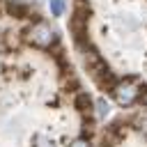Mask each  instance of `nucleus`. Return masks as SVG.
<instances>
[{
	"instance_id": "obj_5",
	"label": "nucleus",
	"mask_w": 147,
	"mask_h": 147,
	"mask_svg": "<svg viewBox=\"0 0 147 147\" xmlns=\"http://www.w3.org/2000/svg\"><path fill=\"white\" fill-rule=\"evenodd\" d=\"M94 108H96V115H99V117H106V115L110 113V103H108L106 99H96V101H94Z\"/></svg>"
},
{
	"instance_id": "obj_4",
	"label": "nucleus",
	"mask_w": 147,
	"mask_h": 147,
	"mask_svg": "<svg viewBox=\"0 0 147 147\" xmlns=\"http://www.w3.org/2000/svg\"><path fill=\"white\" fill-rule=\"evenodd\" d=\"M7 11H9V14H14L16 18H21V16H25V14H28V7H25V5H18V2H11V0H9V2H7Z\"/></svg>"
},
{
	"instance_id": "obj_3",
	"label": "nucleus",
	"mask_w": 147,
	"mask_h": 147,
	"mask_svg": "<svg viewBox=\"0 0 147 147\" xmlns=\"http://www.w3.org/2000/svg\"><path fill=\"white\" fill-rule=\"evenodd\" d=\"M74 103H76V108H78L83 115H87V113H90V108L94 106V103H92V99H90L85 92H78V94H76V99H74Z\"/></svg>"
},
{
	"instance_id": "obj_6",
	"label": "nucleus",
	"mask_w": 147,
	"mask_h": 147,
	"mask_svg": "<svg viewBox=\"0 0 147 147\" xmlns=\"http://www.w3.org/2000/svg\"><path fill=\"white\" fill-rule=\"evenodd\" d=\"M48 7H51L53 16H62L64 14V0H48Z\"/></svg>"
},
{
	"instance_id": "obj_1",
	"label": "nucleus",
	"mask_w": 147,
	"mask_h": 147,
	"mask_svg": "<svg viewBox=\"0 0 147 147\" xmlns=\"http://www.w3.org/2000/svg\"><path fill=\"white\" fill-rule=\"evenodd\" d=\"M25 39L32 44V46H37V48H51V46H55L57 44V34H55V30L46 23V21H34L28 30H25Z\"/></svg>"
},
{
	"instance_id": "obj_9",
	"label": "nucleus",
	"mask_w": 147,
	"mask_h": 147,
	"mask_svg": "<svg viewBox=\"0 0 147 147\" xmlns=\"http://www.w3.org/2000/svg\"><path fill=\"white\" fill-rule=\"evenodd\" d=\"M142 101H145V103H147V92H145V94H142Z\"/></svg>"
},
{
	"instance_id": "obj_8",
	"label": "nucleus",
	"mask_w": 147,
	"mask_h": 147,
	"mask_svg": "<svg viewBox=\"0 0 147 147\" xmlns=\"http://www.w3.org/2000/svg\"><path fill=\"white\" fill-rule=\"evenodd\" d=\"M136 126H138V129H140L142 133H147V117H142V119H138V122H136Z\"/></svg>"
},
{
	"instance_id": "obj_2",
	"label": "nucleus",
	"mask_w": 147,
	"mask_h": 147,
	"mask_svg": "<svg viewBox=\"0 0 147 147\" xmlns=\"http://www.w3.org/2000/svg\"><path fill=\"white\" fill-rule=\"evenodd\" d=\"M138 94H140V87H138V83L136 80H119V83H115L113 85V99L119 103V106H131L136 99H138Z\"/></svg>"
},
{
	"instance_id": "obj_7",
	"label": "nucleus",
	"mask_w": 147,
	"mask_h": 147,
	"mask_svg": "<svg viewBox=\"0 0 147 147\" xmlns=\"http://www.w3.org/2000/svg\"><path fill=\"white\" fill-rule=\"evenodd\" d=\"M71 147H92V145H90V140L78 138V140H74V142H71Z\"/></svg>"
}]
</instances>
